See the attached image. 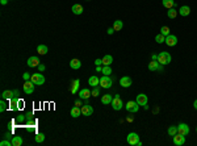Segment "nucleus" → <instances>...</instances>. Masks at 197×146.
Wrapping results in <instances>:
<instances>
[{"mask_svg": "<svg viewBox=\"0 0 197 146\" xmlns=\"http://www.w3.org/2000/svg\"><path fill=\"white\" fill-rule=\"evenodd\" d=\"M92 96H93V98H96V96H98L100 95V88H98V87H93V90H92Z\"/></svg>", "mask_w": 197, "mask_h": 146, "instance_id": "c9c22d12", "label": "nucleus"}, {"mask_svg": "<svg viewBox=\"0 0 197 146\" xmlns=\"http://www.w3.org/2000/svg\"><path fill=\"white\" fill-rule=\"evenodd\" d=\"M158 62H159L162 66H166L168 63H171V55L170 53H167V51H162L158 54Z\"/></svg>", "mask_w": 197, "mask_h": 146, "instance_id": "f257e3e1", "label": "nucleus"}, {"mask_svg": "<svg viewBox=\"0 0 197 146\" xmlns=\"http://www.w3.org/2000/svg\"><path fill=\"white\" fill-rule=\"evenodd\" d=\"M45 65H42V63H40V65H38V70H40V72H42V71H45Z\"/></svg>", "mask_w": 197, "mask_h": 146, "instance_id": "ea45409f", "label": "nucleus"}, {"mask_svg": "<svg viewBox=\"0 0 197 146\" xmlns=\"http://www.w3.org/2000/svg\"><path fill=\"white\" fill-rule=\"evenodd\" d=\"M173 143L176 146H183L184 143H185V136H183L180 133L175 134V136H173Z\"/></svg>", "mask_w": 197, "mask_h": 146, "instance_id": "1a4fd4ad", "label": "nucleus"}, {"mask_svg": "<svg viewBox=\"0 0 197 146\" xmlns=\"http://www.w3.org/2000/svg\"><path fill=\"white\" fill-rule=\"evenodd\" d=\"M92 96L91 91H89L88 88H82L79 90V98L82 99V100H87V99H89Z\"/></svg>", "mask_w": 197, "mask_h": 146, "instance_id": "f8f14e48", "label": "nucleus"}, {"mask_svg": "<svg viewBox=\"0 0 197 146\" xmlns=\"http://www.w3.org/2000/svg\"><path fill=\"white\" fill-rule=\"evenodd\" d=\"M160 33L167 37V36L170 34V28H168V27H162V28H160Z\"/></svg>", "mask_w": 197, "mask_h": 146, "instance_id": "f704fd0d", "label": "nucleus"}, {"mask_svg": "<svg viewBox=\"0 0 197 146\" xmlns=\"http://www.w3.org/2000/svg\"><path fill=\"white\" fill-rule=\"evenodd\" d=\"M126 139H128V143H129V145L138 146V142H139V136H138L137 133H129L128 137H126Z\"/></svg>", "mask_w": 197, "mask_h": 146, "instance_id": "423d86ee", "label": "nucleus"}, {"mask_svg": "<svg viewBox=\"0 0 197 146\" xmlns=\"http://www.w3.org/2000/svg\"><path fill=\"white\" fill-rule=\"evenodd\" d=\"M41 62H40V59H38V57H36V55H33V57H29V59H28L26 65L29 66V67H38V65H40Z\"/></svg>", "mask_w": 197, "mask_h": 146, "instance_id": "9d476101", "label": "nucleus"}, {"mask_svg": "<svg viewBox=\"0 0 197 146\" xmlns=\"http://www.w3.org/2000/svg\"><path fill=\"white\" fill-rule=\"evenodd\" d=\"M190 13V8L188 7V5H183V7L179 9V15H181V16H188V15Z\"/></svg>", "mask_w": 197, "mask_h": 146, "instance_id": "a878e982", "label": "nucleus"}, {"mask_svg": "<svg viewBox=\"0 0 197 146\" xmlns=\"http://www.w3.org/2000/svg\"><path fill=\"white\" fill-rule=\"evenodd\" d=\"M79 87H80V82H79V79H75V80L71 82V87H70V90H71V94H76V92L79 91Z\"/></svg>", "mask_w": 197, "mask_h": 146, "instance_id": "dca6fc26", "label": "nucleus"}, {"mask_svg": "<svg viewBox=\"0 0 197 146\" xmlns=\"http://www.w3.org/2000/svg\"><path fill=\"white\" fill-rule=\"evenodd\" d=\"M155 41L158 42V44H163V42H166V36H163L162 33L156 34V36H155Z\"/></svg>", "mask_w": 197, "mask_h": 146, "instance_id": "7c9ffc66", "label": "nucleus"}, {"mask_svg": "<svg viewBox=\"0 0 197 146\" xmlns=\"http://www.w3.org/2000/svg\"><path fill=\"white\" fill-rule=\"evenodd\" d=\"M151 58H153V61H158V55L156 54H153L151 55Z\"/></svg>", "mask_w": 197, "mask_h": 146, "instance_id": "a18cd8bd", "label": "nucleus"}, {"mask_svg": "<svg viewBox=\"0 0 197 146\" xmlns=\"http://www.w3.org/2000/svg\"><path fill=\"white\" fill-rule=\"evenodd\" d=\"M0 146H12V141H8V139H4L0 142Z\"/></svg>", "mask_w": 197, "mask_h": 146, "instance_id": "4c0bfd02", "label": "nucleus"}, {"mask_svg": "<svg viewBox=\"0 0 197 146\" xmlns=\"http://www.w3.org/2000/svg\"><path fill=\"white\" fill-rule=\"evenodd\" d=\"M177 15H179V11H176V8H171V9H168V12H167V16L170 17V19H175Z\"/></svg>", "mask_w": 197, "mask_h": 146, "instance_id": "c756f323", "label": "nucleus"}, {"mask_svg": "<svg viewBox=\"0 0 197 146\" xmlns=\"http://www.w3.org/2000/svg\"><path fill=\"white\" fill-rule=\"evenodd\" d=\"M177 44V37L176 36H173V34H168L166 37V45L168 46H175Z\"/></svg>", "mask_w": 197, "mask_h": 146, "instance_id": "ddd939ff", "label": "nucleus"}, {"mask_svg": "<svg viewBox=\"0 0 197 146\" xmlns=\"http://www.w3.org/2000/svg\"><path fill=\"white\" fill-rule=\"evenodd\" d=\"M136 102L139 104L141 107H143L145 109L149 108V106H147V102H149V99H147V95H145V94H139V95H137V99Z\"/></svg>", "mask_w": 197, "mask_h": 146, "instance_id": "0eeeda50", "label": "nucleus"}, {"mask_svg": "<svg viewBox=\"0 0 197 146\" xmlns=\"http://www.w3.org/2000/svg\"><path fill=\"white\" fill-rule=\"evenodd\" d=\"M160 63L158 61H151L149 63V70L150 71H159V67H160Z\"/></svg>", "mask_w": 197, "mask_h": 146, "instance_id": "f3484780", "label": "nucleus"}, {"mask_svg": "<svg viewBox=\"0 0 197 146\" xmlns=\"http://www.w3.org/2000/svg\"><path fill=\"white\" fill-rule=\"evenodd\" d=\"M22 76H24V79H25V80H29V79L32 78V75L29 74V72H24V75H22Z\"/></svg>", "mask_w": 197, "mask_h": 146, "instance_id": "58836bf2", "label": "nucleus"}, {"mask_svg": "<svg viewBox=\"0 0 197 146\" xmlns=\"http://www.w3.org/2000/svg\"><path fill=\"white\" fill-rule=\"evenodd\" d=\"M87 1H89V0H87Z\"/></svg>", "mask_w": 197, "mask_h": 146, "instance_id": "3c124183", "label": "nucleus"}, {"mask_svg": "<svg viewBox=\"0 0 197 146\" xmlns=\"http://www.w3.org/2000/svg\"><path fill=\"white\" fill-rule=\"evenodd\" d=\"M92 113H93V108H92V106H89V104H84V106L82 107V115L83 116H91Z\"/></svg>", "mask_w": 197, "mask_h": 146, "instance_id": "2eb2a0df", "label": "nucleus"}, {"mask_svg": "<svg viewBox=\"0 0 197 146\" xmlns=\"http://www.w3.org/2000/svg\"><path fill=\"white\" fill-rule=\"evenodd\" d=\"M139 104L137 102H133V100H130V102H128L126 103V106H125V108H126V111L128 112H132V113H136V112H138V109H139Z\"/></svg>", "mask_w": 197, "mask_h": 146, "instance_id": "39448f33", "label": "nucleus"}, {"mask_svg": "<svg viewBox=\"0 0 197 146\" xmlns=\"http://www.w3.org/2000/svg\"><path fill=\"white\" fill-rule=\"evenodd\" d=\"M71 11L74 15H82L83 13V7L80 4H74L71 7Z\"/></svg>", "mask_w": 197, "mask_h": 146, "instance_id": "aec40b11", "label": "nucleus"}, {"mask_svg": "<svg viewBox=\"0 0 197 146\" xmlns=\"http://www.w3.org/2000/svg\"><path fill=\"white\" fill-rule=\"evenodd\" d=\"M30 80L33 82L36 86H42L45 83V76L41 74V72H37V74H32Z\"/></svg>", "mask_w": 197, "mask_h": 146, "instance_id": "20e7f679", "label": "nucleus"}, {"mask_svg": "<svg viewBox=\"0 0 197 146\" xmlns=\"http://www.w3.org/2000/svg\"><path fill=\"white\" fill-rule=\"evenodd\" d=\"M7 1H8V0H1V1H0V3L3 4V5H5V4H7Z\"/></svg>", "mask_w": 197, "mask_h": 146, "instance_id": "8fccbe9b", "label": "nucleus"}, {"mask_svg": "<svg viewBox=\"0 0 197 146\" xmlns=\"http://www.w3.org/2000/svg\"><path fill=\"white\" fill-rule=\"evenodd\" d=\"M80 100H82V99H80ZM80 100H76V102H75V106H76V107H79L80 104H82V102H80Z\"/></svg>", "mask_w": 197, "mask_h": 146, "instance_id": "c03bdc74", "label": "nucleus"}, {"mask_svg": "<svg viewBox=\"0 0 197 146\" xmlns=\"http://www.w3.org/2000/svg\"><path fill=\"white\" fill-rule=\"evenodd\" d=\"M177 133H180L183 136H188L189 134V126L187 124H179L177 125Z\"/></svg>", "mask_w": 197, "mask_h": 146, "instance_id": "9b49d317", "label": "nucleus"}, {"mask_svg": "<svg viewBox=\"0 0 197 146\" xmlns=\"http://www.w3.org/2000/svg\"><path fill=\"white\" fill-rule=\"evenodd\" d=\"M22 137L20 136H16V137H12V146H21L22 145Z\"/></svg>", "mask_w": 197, "mask_h": 146, "instance_id": "393cba45", "label": "nucleus"}, {"mask_svg": "<svg viewBox=\"0 0 197 146\" xmlns=\"http://www.w3.org/2000/svg\"><path fill=\"white\" fill-rule=\"evenodd\" d=\"M5 109H7V104H5V100L3 99V100L0 102V112H4Z\"/></svg>", "mask_w": 197, "mask_h": 146, "instance_id": "e433bc0d", "label": "nucleus"}, {"mask_svg": "<svg viewBox=\"0 0 197 146\" xmlns=\"http://www.w3.org/2000/svg\"><path fill=\"white\" fill-rule=\"evenodd\" d=\"M162 3H163V7H164V8H167V9L175 8V5H176V3H175V0H163Z\"/></svg>", "mask_w": 197, "mask_h": 146, "instance_id": "5701e85b", "label": "nucleus"}, {"mask_svg": "<svg viewBox=\"0 0 197 146\" xmlns=\"http://www.w3.org/2000/svg\"><path fill=\"white\" fill-rule=\"evenodd\" d=\"M110 106L113 107L114 111H120V109H122L124 103H122V100H121V96H120V95H114L112 103H110Z\"/></svg>", "mask_w": 197, "mask_h": 146, "instance_id": "7ed1b4c3", "label": "nucleus"}, {"mask_svg": "<svg viewBox=\"0 0 197 146\" xmlns=\"http://www.w3.org/2000/svg\"><path fill=\"white\" fill-rule=\"evenodd\" d=\"M95 65L96 66H101L102 65V59H96V61H95Z\"/></svg>", "mask_w": 197, "mask_h": 146, "instance_id": "a19ab883", "label": "nucleus"}, {"mask_svg": "<svg viewBox=\"0 0 197 146\" xmlns=\"http://www.w3.org/2000/svg\"><path fill=\"white\" fill-rule=\"evenodd\" d=\"M17 120H19V121H22V120H24V115H20L17 117Z\"/></svg>", "mask_w": 197, "mask_h": 146, "instance_id": "49530a36", "label": "nucleus"}, {"mask_svg": "<svg viewBox=\"0 0 197 146\" xmlns=\"http://www.w3.org/2000/svg\"><path fill=\"white\" fill-rule=\"evenodd\" d=\"M88 84L92 86V87H97V86H100V78H97L96 75L91 76V78L88 79Z\"/></svg>", "mask_w": 197, "mask_h": 146, "instance_id": "a211bd4d", "label": "nucleus"}, {"mask_svg": "<svg viewBox=\"0 0 197 146\" xmlns=\"http://www.w3.org/2000/svg\"><path fill=\"white\" fill-rule=\"evenodd\" d=\"M82 115V109L79 108V107H72L71 108V116L74 117V119H76V117H79V116Z\"/></svg>", "mask_w": 197, "mask_h": 146, "instance_id": "b1692460", "label": "nucleus"}, {"mask_svg": "<svg viewBox=\"0 0 197 146\" xmlns=\"http://www.w3.org/2000/svg\"><path fill=\"white\" fill-rule=\"evenodd\" d=\"M120 84H121V87H124V88H128V87L132 86V78H130V76H122V78L120 79Z\"/></svg>", "mask_w": 197, "mask_h": 146, "instance_id": "4468645a", "label": "nucleus"}, {"mask_svg": "<svg viewBox=\"0 0 197 146\" xmlns=\"http://www.w3.org/2000/svg\"><path fill=\"white\" fill-rule=\"evenodd\" d=\"M122 28H124V21H121V20H116L114 21V24H113V29H114L116 32H120Z\"/></svg>", "mask_w": 197, "mask_h": 146, "instance_id": "bb28decb", "label": "nucleus"}, {"mask_svg": "<svg viewBox=\"0 0 197 146\" xmlns=\"http://www.w3.org/2000/svg\"><path fill=\"white\" fill-rule=\"evenodd\" d=\"M196 130H197V128H196Z\"/></svg>", "mask_w": 197, "mask_h": 146, "instance_id": "603ef678", "label": "nucleus"}, {"mask_svg": "<svg viewBox=\"0 0 197 146\" xmlns=\"http://www.w3.org/2000/svg\"><path fill=\"white\" fill-rule=\"evenodd\" d=\"M34 83L32 80H25L24 83V92L26 94V95H30V94H33L34 91Z\"/></svg>", "mask_w": 197, "mask_h": 146, "instance_id": "6e6552de", "label": "nucleus"}, {"mask_svg": "<svg viewBox=\"0 0 197 146\" xmlns=\"http://www.w3.org/2000/svg\"><path fill=\"white\" fill-rule=\"evenodd\" d=\"M112 84H113V80L109 75H102L100 78V87H102V88H110Z\"/></svg>", "mask_w": 197, "mask_h": 146, "instance_id": "f03ea898", "label": "nucleus"}, {"mask_svg": "<svg viewBox=\"0 0 197 146\" xmlns=\"http://www.w3.org/2000/svg\"><path fill=\"white\" fill-rule=\"evenodd\" d=\"M70 67L72 68V70H79V68L82 67V62L79 61V59H71V62H70Z\"/></svg>", "mask_w": 197, "mask_h": 146, "instance_id": "6ab92c4d", "label": "nucleus"}, {"mask_svg": "<svg viewBox=\"0 0 197 146\" xmlns=\"http://www.w3.org/2000/svg\"><path fill=\"white\" fill-rule=\"evenodd\" d=\"M112 63H113V57H112V55L106 54V55L102 57V65H104V66H110Z\"/></svg>", "mask_w": 197, "mask_h": 146, "instance_id": "412c9836", "label": "nucleus"}, {"mask_svg": "<svg viewBox=\"0 0 197 146\" xmlns=\"http://www.w3.org/2000/svg\"><path fill=\"white\" fill-rule=\"evenodd\" d=\"M48 50H49V49H48V46H46V45H38V46H37V51L41 55H45L46 53H48Z\"/></svg>", "mask_w": 197, "mask_h": 146, "instance_id": "c85d7f7f", "label": "nucleus"}, {"mask_svg": "<svg viewBox=\"0 0 197 146\" xmlns=\"http://www.w3.org/2000/svg\"><path fill=\"white\" fill-rule=\"evenodd\" d=\"M96 71H97V72H101L102 71V67H101V66H96Z\"/></svg>", "mask_w": 197, "mask_h": 146, "instance_id": "37998d69", "label": "nucleus"}, {"mask_svg": "<svg viewBox=\"0 0 197 146\" xmlns=\"http://www.w3.org/2000/svg\"><path fill=\"white\" fill-rule=\"evenodd\" d=\"M13 96H15L13 95V91H11V90H8V91H4L3 94H1V98H3L4 100H7V99L9 100V99H12Z\"/></svg>", "mask_w": 197, "mask_h": 146, "instance_id": "cd10ccee", "label": "nucleus"}, {"mask_svg": "<svg viewBox=\"0 0 197 146\" xmlns=\"http://www.w3.org/2000/svg\"><path fill=\"white\" fill-rule=\"evenodd\" d=\"M44 141H45V134L44 133H37V134H36V142L41 143V142H44Z\"/></svg>", "mask_w": 197, "mask_h": 146, "instance_id": "2f4dec72", "label": "nucleus"}, {"mask_svg": "<svg viewBox=\"0 0 197 146\" xmlns=\"http://www.w3.org/2000/svg\"><path fill=\"white\" fill-rule=\"evenodd\" d=\"M193 107H194V109H197V99L194 100V103H193Z\"/></svg>", "mask_w": 197, "mask_h": 146, "instance_id": "09e8293b", "label": "nucleus"}, {"mask_svg": "<svg viewBox=\"0 0 197 146\" xmlns=\"http://www.w3.org/2000/svg\"><path fill=\"white\" fill-rule=\"evenodd\" d=\"M101 72L104 75H110V74H112V67H110V66H104Z\"/></svg>", "mask_w": 197, "mask_h": 146, "instance_id": "473e14b6", "label": "nucleus"}, {"mask_svg": "<svg viewBox=\"0 0 197 146\" xmlns=\"http://www.w3.org/2000/svg\"><path fill=\"white\" fill-rule=\"evenodd\" d=\"M114 29H113V28H109V29H108V34H113V33H114Z\"/></svg>", "mask_w": 197, "mask_h": 146, "instance_id": "79ce46f5", "label": "nucleus"}, {"mask_svg": "<svg viewBox=\"0 0 197 146\" xmlns=\"http://www.w3.org/2000/svg\"><path fill=\"white\" fill-rule=\"evenodd\" d=\"M168 134L170 136H175V134H177V126H170L168 128Z\"/></svg>", "mask_w": 197, "mask_h": 146, "instance_id": "72a5a7b5", "label": "nucleus"}, {"mask_svg": "<svg viewBox=\"0 0 197 146\" xmlns=\"http://www.w3.org/2000/svg\"><path fill=\"white\" fill-rule=\"evenodd\" d=\"M13 95H15V96H16V98H17V96L20 95V94H19V91H17V90H13Z\"/></svg>", "mask_w": 197, "mask_h": 146, "instance_id": "de8ad7c7", "label": "nucleus"}, {"mask_svg": "<svg viewBox=\"0 0 197 146\" xmlns=\"http://www.w3.org/2000/svg\"><path fill=\"white\" fill-rule=\"evenodd\" d=\"M112 100H113V98H112L110 94H105V95H102V98H101V103H102V104H105V106L110 104Z\"/></svg>", "mask_w": 197, "mask_h": 146, "instance_id": "4be33fe9", "label": "nucleus"}]
</instances>
